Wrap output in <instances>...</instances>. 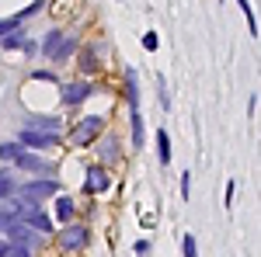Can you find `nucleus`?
I'll return each mask as SVG.
<instances>
[{
	"label": "nucleus",
	"instance_id": "1",
	"mask_svg": "<svg viewBox=\"0 0 261 257\" xmlns=\"http://www.w3.org/2000/svg\"><path fill=\"white\" fill-rule=\"evenodd\" d=\"M56 195H60V184H56L53 178L24 181V184L18 188V202H21V205H32V209H35L39 202H45V198H56Z\"/></svg>",
	"mask_w": 261,
	"mask_h": 257
},
{
	"label": "nucleus",
	"instance_id": "2",
	"mask_svg": "<svg viewBox=\"0 0 261 257\" xmlns=\"http://www.w3.org/2000/svg\"><path fill=\"white\" fill-rule=\"evenodd\" d=\"M101 129H105V119L101 115H87V119L77 122V129L70 132V142L73 146H87V142H94L101 136Z\"/></svg>",
	"mask_w": 261,
	"mask_h": 257
},
{
	"label": "nucleus",
	"instance_id": "3",
	"mask_svg": "<svg viewBox=\"0 0 261 257\" xmlns=\"http://www.w3.org/2000/svg\"><path fill=\"white\" fill-rule=\"evenodd\" d=\"M21 129H24V132H39V136H53V139H60V119H45V115H28Z\"/></svg>",
	"mask_w": 261,
	"mask_h": 257
},
{
	"label": "nucleus",
	"instance_id": "4",
	"mask_svg": "<svg viewBox=\"0 0 261 257\" xmlns=\"http://www.w3.org/2000/svg\"><path fill=\"white\" fill-rule=\"evenodd\" d=\"M84 243H87V230H84V226H77V222H70V226L60 233V250H66V254L81 250Z\"/></svg>",
	"mask_w": 261,
	"mask_h": 257
},
{
	"label": "nucleus",
	"instance_id": "5",
	"mask_svg": "<svg viewBox=\"0 0 261 257\" xmlns=\"http://www.w3.org/2000/svg\"><path fill=\"white\" fill-rule=\"evenodd\" d=\"M21 212H24V205L18 198H0V233H7L14 222H21Z\"/></svg>",
	"mask_w": 261,
	"mask_h": 257
},
{
	"label": "nucleus",
	"instance_id": "6",
	"mask_svg": "<svg viewBox=\"0 0 261 257\" xmlns=\"http://www.w3.org/2000/svg\"><path fill=\"white\" fill-rule=\"evenodd\" d=\"M108 184H112V178H108V170L101 167V163H91L87 167V195H105L108 191Z\"/></svg>",
	"mask_w": 261,
	"mask_h": 257
},
{
	"label": "nucleus",
	"instance_id": "7",
	"mask_svg": "<svg viewBox=\"0 0 261 257\" xmlns=\"http://www.w3.org/2000/svg\"><path fill=\"white\" fill-rule=\"evenodd\" d=\"M14 142H18V146L24 150V153H28V150H49V146H56V139H53V136H39V132H24V129L18 132V139H14Z\"/></svg>",
	"mask_w": 261,
	"mask_h": 257
},
{
	"label": "nucleus",
	"instance_id": "8",
	"mask_svg": "<svg viewBox=\"0 0 261 257\" xmlns=\"http://www.w3.org/2000/svg\"><path fill=\"white\" fill-rule=\"evenodd\" d=\"M7 237L14 240L18 247H39V243H42L39 233H32V230H28V226H21V222H14V226L7 230Z\"/></svg>",
	"mask_w": 261,
	"mask_h": 257
},
{
	"label": "nucleus",
	"instance_id": "9",
	"mask_svg": "<svg viewBox=\"0 0 261 257\" xmlns=\"http://www.w3.org/2000/svg\"><path fill=\"white\" fill-rule=\"evenodd\" d=\"M14 167L28 170V174H42V170H45L49 163H45L42 157H35V153H24V150H21V153H18V160H14Z\"/></svg>",
	"mask_w": 261,
	"mask_h": 257
},
{
	"label": "nucleus",
	"instance_id": "10",
	"mask_svg": "<svg viewBox=\"0 0 261 257\" xmlns=\"http://www.w3.org/2000/svg\"><path fill=\"white\" fill-rule=\"evenodd\" d=\"M87 94H91V83H81V80H77V83H66V87H63V101H66V104H81Z\"/></svg>",
	"mask_w": 261,
	"mask_h": 257
},
{
	"label": "nucleus",
	"instance_id": "11",
	"mask_svg": "<svg viewBox=\"0 0 261 257\" xmlns=\"http://www.w3.org/2000/svg\"><path fill=\"white\" fill-rule=\"evenodd\" d=\"M77 212V202L70 195H56V222H70Z\"/></svg>",
	"mask_w": 261,
	"mask_h": 257
},
{
	"label": "nucleus",
	"instance_id": "12",
	"mask_svg": "<svg viewBox=\"0 0 261 257\" xmlns=\"http://www.w3.org/2000/svg\"><path fill=\"white\" fill-rule=\"evenodd\" d=\"M60 42H63V32H60V28H49V32H45V39H42V56H49V60H53V56H56V49H60Z\"/></svg>",
	"mask_w": 261,
	"mask_h": 257
},
{
	"label": "nucleus",
	"instance_id": "13",
	"mask_svg": "<svg viewBox=\"0 0 261 257\" xmlns=\"http://www.w3.org/2000/svg\"><path fill=\"white\" fill-rule=\"evenodd\" d=\"M157 157H161V163L164 167H167V163H171V136H167V132H157Z\"/></svg>",
	"mask_w": 261,
	"mask_h": 257
},
{
	"label": "nucleus",
	"instance_id": "14",
	"mask_svg": "<svg viewBox=\"0 0 261 257\" xmlns=\"http://www.w3.org/2000/svg\"><path fill=\"white\" fill-rule=\"evenodd\" d=\"M133 142H136V150L146 142V129H143V115L140 111H133Z\"/></svg>",
	"mask_w": 261,
	"mask_h": 257
},
{
	"label": "nucleus",
	"instance_id": "15",
	"mask_svg": "<svg viewBox=\"0 0 261 257\" xmlns=\"http://www.w3.org/2000/svg\"><path fill=\"white\" fill-rule=\"evenodd\" d=\"M101 160H108V163H115L119 160V142L108 136V142H101Z\"/></svg>",
	"mask_w": 261,
	"mask_h": 257
},
{
	"label": "nucleus",
	"instance_id": "16",
	"mask_svg": "<svg viewBox=\"0 0 261 257\" xmlns=\"http://www.w3.org/2000/svg\"><path fill=\"white\" fill-rule=\"evenodd\" d=\"M73 49H77V42H73V39H63V42H60V49H56V56H53V60H56V63L70 60V56H73Z\"/></svg>",
	"mask_w": 261,
	"mask_h": 257
},
{
	"label": "nucleus",
	"instance_id": "17",
	"mask_svg": "<svg viewBox=\"0 0 261 257\" xmlns=\"http://www.w3.org/2000/svg\"><path fill=\"white\" fill-rule=\"evenodd\" d=\"M24 42H28V39H24V32L18 28V32H11V35H7V39L0 42V45H4V49H21Z\"/></svg>",
	"mask_w": 261,
	"mask_h": 257
},
{
	"label": "nucleus",
	"instance_id": "18",
	"mask_svg": "<svg viewBox=\"0 0 261 257\" xmlns=\"http://www.w3.org/2000/svg\"><path fill=\"white\" fill-rule=\"evenodd\" d=\"M18 153H21V146L11 139V142H0V160H18Z\"/></svg>",
	"mask_w": 261,
	"mask_h": 257
},
{
	"label": "nucleus",
	"instance_id": "19",
	"mask_svg": "<svg viewBox=\"0 0 261 257\" xmlns=\"http://www.w3.org/2000/svg\"><path fill=\"white\" fill-rule=\"evenodd\" d=\"M18 24H21L18 18H4V21H0V42L7 39V35H11V32H18Z\"/></svg>",
	"mask_w": 261,
	"mask_h": 257
},
{
	"label": "nucleus",
	"instance_id": "20",
	"mask_svg": "<svg viewBox=\"0 0 261 257\" xmlns=\"http://www.w3.org/2000/svg\"><path fill=\"white\" fill-rule=\"evenodd\" d=\"M181 250H185V257H199V250H195V237H192V233L181 237Z\"/></svg>",
	"mask_w": 261,
	"mask_h": 257
},
{
	"label": "nucleus",
	"instance_id": "21",
	"mask_svg": "<svg viewBox=\"0 0 261 257\" xmlns=\"http://www.w3.org/2000/svg\"><path fill=\"white\" fill-rule=\"evenodd\" d=\"M81 70H84V73H94V70H98V60H94V52H84Z\"/></svg>",
	"mask_w": 261,
	"mask_h": 257
},
{
	"label": "nucleus",
	"instance_id": "22",
	"mask_svg": "<svg viewBox=\"0 0 261 257\" xmlns=\"http://www.w3.org/2000/svg\"><path fill=\"white\" fill-rule=\"evenodd\" d=\"M157 45H161V39H157V32H146V35H143V49H146V52H153Z\"/></svg>",
	"mask_w": 261,
	"mask_h": 257
},
{
	"label": "nucleus",
	"instance_id": "23",
	"mask_svg": "<svg viewBox=\"0 0 261 257\" xmlns=\"http://www.w3.org/2000/svg\"><path fill=\"white\" fill-rule=\"evenodd\" d=\"M181 198H192V174H181Z\"/></svg>",
	"mask_w": 261,
	"mask_h": 257
},
{
	"label": "nucleus",
	"instance_id": "24",
	"mask_svg": "<svg viewBox=\"0 0 261 257\" xmlns=\"http://www.w3.org/2000/svg\"><path fill=\"white\" fill-rule=\"evenodd\" d=\"M7 257H32V250H24V247H18V243H11Z\"/></svg>",
	"mask_w": 261,
	"mask_h": 257
},
{
	"label": "nucleus",
	"instance_id": "25",
	"mask_svg": "<svg viewBox=\"0 0 261 257\" xmlns=\"http://www.w3.org/2000/svg\"><path fill=\"white\" fill-rule=\"evenodd\" d=\"M133 250H136V257H146V254H150V240H140Z\"/></svg>",
	"mask_w": 261,
	"mask_h": 257
},
{
	"label": "nucleus",
	"instance_id": "26",
	"mask_svg": "<svg viewBox=\"0 0 261 257\" xmlns=\"http://www.w3.org/2000/svg\"><path fill=\"white\" fill-rule=\"evenodd\" d=\"M233 191H237V181H226V205H233Z\"/></svg>",
	"mask_w": 261,
	"mask_h": 257
},
{
	"label": "nucleus",
	"instance_id": "27",
	"mask_svg": "<svg viewBox=\"0 0 261 257\" xmlns=\"http://www.w3.org/2000/svg\"><path fill=\"white\" fill-rule=\"evenodd\" d=\"M7 250H11V243H7V240H0V257H7Z\"/></svg>",
	"mask_w": 261,
	"mask_h": 257
}]
</instances>
